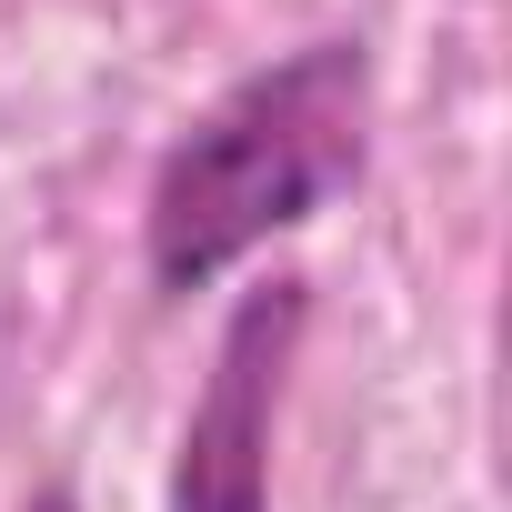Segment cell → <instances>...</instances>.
I'll return each instance as SVG.
<instances>
[{
  "label": "cell",
  "instance_id": "2",
  "mask_svg": "<svg viewBox=\"0 0 512 512\" xmlns=\"http://www.w3.org/2000/svg\"><path fill=\"white\" fill-rule=\"evenodd\" d=\"M302 332H312V282L302 272H272L231 302V322L211 342V372L191 392L161 512H272V432H282Z\"/></svg>",
  "mask_w": 512,
  "mask_h": 512
},
{
  "label": "cell",
  "instance_id": "3",
  "mask_svg": "<svg viewBox=\"0 0 512 512\" xmlns=\"http://www.w3.org/2000/svg\"><path fill=\"white\" fill-rule=\"evenodd\" d=\"M21 512H81V502H71V482H41V492H31Z\"/></svg>",
  "mask_w": 512,
  "mask_h": 512
},
{
  "label": "cell",
  "instance_id": "1",
  "mask_svg": "<svg viewBox=\"0 0 512 512\" xmlns=\"http://www.w3.org/2000/svg\"><path fill=\"white\" fill-rule=\"evenodd\" d=\"M372 121H382V91L362 41H302L241 71L211 111H191V131L161 151L141 191L151 292H211L262 241L342 201L372 171Z\"/></svg>",
  "mask_w": 512,
  "mask_h": 512
}]
</instances>
